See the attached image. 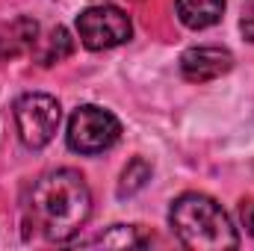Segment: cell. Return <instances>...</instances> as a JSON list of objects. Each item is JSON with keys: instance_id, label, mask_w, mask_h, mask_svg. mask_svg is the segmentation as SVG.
I'll list each match as a JSON object with an SVG mask.
<instances>
[{"instance_id": "obj_7", "label": "cell", "mask_w": 254, "mask_h": 251, "mask_svg": "<svg viewBox=\"0 0 254 251\" xmlns=\"http://www.w3.org/2000/svg\"><path fill=\"white\" fill-rule=\"evenodd\" d=\"M39 42V24L33 18H12L0 24V63L15 60L21 54H30Z\"/></svg>"}, {"instance_id": "obj_13", "label": "cell", "mask_w": 254, "mask_h": 251, "mask_svg": "<svg viewBox=\"0 0 254 251\" xmlns=\"http://www.w3.org/2000/svg\"><path fill=\"white\" fill-rule=\"evenodd\" d=\"M243 36L249 39L254 45V18H249V21H243Z\"/></svg>"}, {"instance_id": "obj_10", "label": "cell", "mask_w": 254, "mask_h": 251, "mask_svg": "<svg viewBox=\"0 0 254 251\" xmlns=\"http://www.w3.org/2000/svg\"><path fill=\"white\" fill-rule=\"evenodd\" d=\"M148 181H151V166H148L142 157L130 160V163H127V169L122 172L119 198H130V195H136L139 189H145V184H148Z\"/></svg>"}, {"instance_id": "obj_8", "label": "cell", "mask_w": 254, "mask_h": 251, "mask_svg": "<svg viewBox=\"0 0 254 251\" xmlns=\"http://www.w3.org/2000/svg\"><path fill=\"white\" fill-rule=\"evenodd\" d=\"M175 12L184 27L190 30H207L222 21L225 0H175Z\"/></svg>"}, {"instance_id": "obj_4", "label": "cell", "mask_w": 254, "mask_h": 251, "mask_svg": "<svg viewBox=\"0 0 254 251\" xmlns=\"http://www.w3.org/2000/svg\"><path fill=\"white\" fill-rule=\"evenodd\" d=\"M15 127H18V136L27 148L39 151L45 148L63 122V107L54 95H45V92H27L15 101Z\"/></svg>"}, {"instance_id": "obj_9", "label": "cell", "mask_w": 254, "mask_h": 251, "mask_svg": "<svg viewBox=\"0 0 254 251\" xmlns=\"http://www.w3.org/2000/svg\"><path fill=\"white\" fill-rule=\"evenodd\" d=\"M71 51H74V42H71L68 30L65 27H54L45 36H39V42H36V48L30 54L39 60V65H54V63H63Z\"/></svg>"}, {"instance_id": "obj_3", "label": "cell", "mask_w": 254, "mask_h": 251, "mask_svg": "<svg viewBox=\"0 0 254 251\" xmlns=\"http://www.w3.org/2000/svg\"><path fill=\"white\" fill-rule=\"evenodd\" d=\"M122 136V122L104 110V107H95V104H86L80 110H74V116L68 119V148L77 151V154H104L110 151Z\"/></svg>"}, {"instance_id": "obj_11", "label": "cell", "mask_w": 254, "mask_h": 251, "mask_svg": "<svg viewBox=\"0 0 254 251\" xmlns=\"http://www.w3.org/2000/svg\"><path fill=\"white\" fill-rule=\"evenodd\" d=\"M151 240L148 237H142L139 234V228L136 225H113L110 228V234H101L98 240H92L89 246H148Z\"/></svg>"}, {"instance_id": "obj_2", "label": "cell", "mask_w": 254, "mask_h": 251, "mask_svg": "<svg viewBox=\"0 0 254 251\" xmlns=\"http://www.w3.org/2000/svg\"><path fill=\"white\" fill-rule=\"evenodd\" d=\"M169 225L192 251H228L240 246L237 228L222 204L204 192H184L172 201Z\"/></svg>"}, {"instance_id": "obj_6", "label": "cell", "mask_w": 254, "mask_h": 251, "mask_svg": "<svg viewBox=\"0 0 254 251\" xmlns=\"http://www.w3.org/2000/svg\"><path fill=\"white\" fill-rule=\"evenodd\" d=\"M231 68H234V54L225 48L201 45V48H190L181 54V74L190 83H210V80L228 74Z\"/></svg>"}, {"instance_id": "obj_5", "label": "cell", "mask_w": 254, "mask_h": 251, "mask_svg": "<svg viewBox=\"0 0 254 251\" xmlns=\"http://www.w3.org/2000/svg\"><path fill=\"white\" fill-rule=\"evenodd\" d=\"M77 36L89 51H110L133 36V24L119 6H89L77 15Z\"/></svg>"}, {"instance_id": "obj_12", "label": "cell", "mask_w": 254, "mask_h": 251, "mask_svg": "<svg viewBox=\"0 0 254 251\" xmlns=\"http://www.w3.org/2000/svg\"><path fill=\"white\" fill-rule=\"evenodd\" d=\"M240 222H243V228L254 237V198L240 201Z\"/></svg>"}, {"instance_id": "obj_1", "label": "cell", "mask_w": 254, "mask_h": 251, "mask_svg": "<svg viewBox=\"0 0 254 251\" xmlns=\"http://www.w3.org/2000/svg\"><path fill=\"white\" fill-rule=\"evenodd\" d=\"M30 225L48 243H68L92 216V192L74 169H57L42 175L27 201Z\"/></svg>"}]
</instances>
